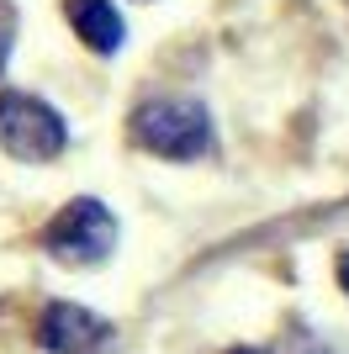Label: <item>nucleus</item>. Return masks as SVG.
<instances>
[{
	"instance_id": "f03ea898",
	"label": "nucleus",
	"mask_w": 349,
	"mask_h": 354,
	"mask_svg": "<svg viewBox=\"0 0 349 354\" xmlns=\"http://www.w3.org/2000/svg\"><path fill=\"white\" fill-rule=\"evenodd\" d=\"M0 148L21 164H48L69 148V122L27 90H0Z\"/></svg>"
},
{
	"instance_id": "20e7f679",
	"label": "nucleus",
	"mask_w": 349,
	"mask_h": 354,
	"mask_svg": "<svg viewBox=\"0 0 349 354\" xmlns=\"http://www.w3.org/2000/svg\"><path fill=\"white\" fill-rule=\"evenodd\" d=\"M64 11H69V27L80 32V43L90 53H116V48L127 43V21L116 11V0H64Z\"/></svg>"
},
{
	"instance_id": "0eeeda50",
	"label": "nucleus",
	"mask_w": 349,
	"mask_h": 354,
	"mask_svg": "<svg viewBox=\"0 0 349 354\" xmlns=\"http://www.w3.org/2000/svg\"><path fill=\"white\" fill-rule=\"evenodd\" d=\"M344 281H349V259H344Z\"/></svg>"
},
{
	"instance_id": "f257e3e1",
	"label": "nucleus",
	"mask_w": 349,
	"mask_h": 354,
	"mask_svg": "<svg viewBox=\"0 0 349 354\" xmlns=\"http://www.w3.org/2000/svg\"><path fill=\"white\" fill-rule=\"evenodd\" d=\"M132 138L159 159H202L212 153V117L196 101H143L132 111Z\"/></svg>"
},
{
	"instance_id": "39448f33",
	"label": "nucleus",
	"mask_w": 349,
	"mask_h": 354,
	"mask_svg": "<svg viewBox=\"0 0 349 354\" xmlns=\"http://www.w3.org/2000/svg\"><path fill=\"white\" fill-rule=\"evenodd\" d=\"M106 323L101 317H90L85 307H69V301H53L43 312V323H37V344L53 354H74V349H90V344H101Z\"/></svg>"
},
{
	"instance_id": "7ed1b4c3",
	"label": "nucleus",
	"mask_w": 349,
	"mask_h": 354,
	"mask_svg": "<svg viewBox=\"0 0 349 354\" xmlns=\"http://www.w3.org/2000/svg\"><path fill=\"white\" fill-rule=\"evenodd\" d=\"M111 243H116V217L96 196L69 201L43 233V249L53 259H64V265H101L106 254H111Z\"/></svg>"
},
{
	"instance_id": "423d86ee",
	"label": "nucleus",
	"mask_w": 349,
	"mask_h": 354,
	"mask_svg": "<svg viewBox=\"0 0 349 354\" xmlns=\"http://www.w3.org/2000/svg\"><path fill=\"white\" fill-rule=\"evenodd\" d=\"M6 59H11V27L0 21V74H6Z\"/></svg>"
}]
</instances>
